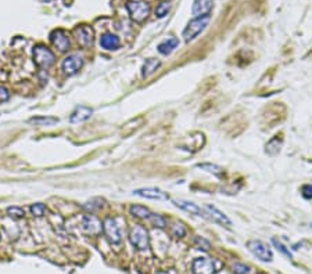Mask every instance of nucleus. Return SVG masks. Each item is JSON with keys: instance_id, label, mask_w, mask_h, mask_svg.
<instances>
[{"instance_id": "1", "label": "nucleus", "mask_w": 312, "mask_h": 274, "mask_svg": "<svg viewBox=\"0 0 312 274\" xmlns=\"http://www.w3.org/2000/svg\"><path fill=\"white\" fill-rule=\"evenodd\" d=\"M210 24V15H203V17H196L187 24V27L183 30V39L185 42H192L196 39L203 30L207 28Z\"/></svg>"}, {"instance_id": "2", "label": "nucleus", "mask_w": 312, "mask_h": 274, "mask_svg": "<svg viewBox=\"0 0 312 274\" xmlns=\"http://www.w3.org/2000/svg\"><path fill=\"white\" fill-rule=\"evenodd\" d=\"M127 10L135 22H143L150 14V6L143 0H129L127 3Z\"/></svg>"}, {"instance_id": "3", "label": "nucleus", "mask_w": 312, "mask_h": 274, "mask_svg": "<svg viewBox=\"0 0 312 274\" xmlns=\"http://www.w3.org/2000/svg\"><path fill=\"white\" fill-rule=\"evenodd\" d=\"M33 61H35V64H36L39 68L48 69L54 64L56 57H54L53 51L50 49H48L46 46L38 45V46L33 47Z\"/></svg>"}, {"instance_id": "4", "label": "nucleus", "mask_w": 312, "mask_h": 274, "mask_svg": "<svg viewBox=\"0 0 312 274\" xmlns=\"http://www.w3.org/2000/svg\"><path fill=\"white\" fill-rule=\"evenodd\" d=\"M129 241L139 251H146L150 246V238H148V233L145 227L142 226H135L131 230L129 234Z\"/></svg>"}, {"instance_id": "5", "label": "nucleus", "mask_w": 312, "mask_h": 274, "mask_svg": "<svg viewBox=\"0 0 312 274\" xmlns=\"http://www.w3.org/2000/svg\"><path fill=\"white\" fill-rule=\"evenodd\" d=\"M247 248H248V251H250L254 256H257V258H258L260 260H263V262H271L273 259V254L272 251H271V248L265 244V243L260 241V240L248 241V243H247Z\"/></svg>"}, {"instance_id": "6", "label": "nucleus", "mask_w": 312, "mask_h": 274, "mask_svg": "<svg viewBox=\"0 0 312 274\" xmlns=\"http://www.w3.org/2000/svg\"><path fill=\"white\" fill-rule=\"evenodd\" d=\"M103 230L107 235L108 241L111 244H119L122 240V233H121V227L118 226L117 219L114 217H108L106 219L104 225H103Z\"/></svg>"}, {"instance_id": "7", "label": "nucleus", "mask_w": 312, "mask_h": 274, "mask_svg": "<svg viewBox=\"0 0 312 274\" xmlns=\"http://www.w3.org/2000/svg\"><path fill=\"white\" fill-rule=\"evenodd\" d=\"M83 65V59L79 54H69L68 57H66L63 64H61V69L66 75L72 76L75 74H78V71L82 68Z\"/></svg>"}, {"instance_id": "8", "label": "nucleus", "mask_w": 312, "mask_h": 274, "mask_svg": "<svg viewBox=\"0 0 312 274\" xmlns=\"http://www.w3.org/2000/svg\"><path fill=\"white\" fill-rule=\"evenodd\" d=\"M50 42L53 43L54 47H57L59 51L66 53L68 51L71 47V42H69L68 35L63 30H54L50 33Z\"/></svg>"}, {"instance_id": "9", "label": "nucleus", "mask_w": 312, "mask_h": 274, "mask_svg": "<svg viewBox=\"0 0 312 274\" xmlns=\"http://www.w3.org/2000/svg\"><path fill=\"white\" fill-rule=\"evenodd\" d=\"M74 35L78 40V43L82 47H89L93 45V36H95V32L93 30L88 27V25H79L74 30Z\"/></svg>"}, {"instance_id": "10", "label": "nucleus", "mask_w": 312, "mask_h": 274, "mask_svg": "<svg viewBox=\"0 0 312 274\" xmlns=\"http://www.w3.org/2000/svg\"><path fill=\"white\" fill-rule=\"evenodd\" d=\"M193 274H215V262L208 258H197L192 264Z\"/></svg>"}, {"instance_id": "11", "label": "nucleus", "mask_w": 312, "mask_h": 274, "mask_svg": "<svg viewBox=\"0 0 312 274\" xmlns=\"http://www.w3.org/2000/svg\"><path fill=\"white\" fill-rule=\"evenodd\" d=\"M82 226H83V230L85 233H88L90 235H99L101 233V222L99 220L96 216H93L92 213L90 215H85L83 216V222H82Z\"/></svg>"}, {"instance_id": "12", "label": "nucleus", "mask_w": 312, "mask_h": 274, "mask_svg": "<svg viewBox=\"0 0 312 274\" xmlns=\"http://www.w3.org/2000/svg\"><path fill=\"white\" fill-rule=\"evenodd\" d=\"M178 208L183 209L186 212H190L196 216H200V217H204V219H210L205 209H201L198 205H196L195 202H190V201H186V199H174L172 201Z\"/></svg>"}, {"instance_id": "13", "label": "nucleus", "mask_w": 312, "mask_h": 274, "mask_svg": "<svg viewBox=\"0 0 312 274\" xmlns=\"http://www.w3.org/2000/svg\"><path fill=\"white\" fill-rule=\"evenodd\" d=\"M205 212H207V215H210V220H213L215 223H218V225H222L226 226V227H229V226H232V222L228 219V216L225 215L224 212H221L218 208H215L213 205H205L204 206Z\"/></svg>"}, {"instance_id": "14", "label": "nucleus", "mask_w": 312, "mask_h": 274, "mask_svg": "<svg viewBox=\"0 0 312 274\" xmlns=\"http://www.w3.org/2000/svg\"><path fill=\"white\" fill-rule=\"evenodd\" d=\"M135 196L143 197V198H147V199H156V201H164V199H168L169 197L166 196L164 191L158 190V188H153V187H148V188H139V190H135L133 191Z\"/></svg>"}, {"instance_id": "15", "label": "nucleus", "mask_w": 312, "mask_h": 274, "mask_svg": "<svg viewBox=\"0 0 312 274\" xmlns=\"http://www.w3.org/2000/svg\"><path fill=\"white\" fill-rule=\"evenodd\" d=\"M211 9H213V0H195L192 7V14L195 17L210 15Z\"/></svg>"}, {"instance_id": "16", "label": "nucleus", "mask_w": 312, "mask_h": 274, "mask_svg": "<svg viewBox=\"0 0 312 274\" xmlns=\"http://www.w3.org/2000/svg\"><path fill=\"white\" fill-rule=\"evenodd\" d=\"M92 114H93L92 108L85 107V106H79V107L75 108L74 112L71 114L69 121H71L72 123H81V122L88 121L89 118L92 117Z\"/></svg>"}, {"instance_id": "17", "label": "nucleus", "mask_w": 312, "mask_h": 274, "mask_svg": "<svg viewBox=\"0 0 312 274\" xmlns=\"http://www.w3.org/2000/svg\"><path fill=\"white\" fill-rule=\"evenodd\" d=\"M121 45L119 38L117 35H113V33H104L101 38H100V46L106 50H117Z\"/></svg>"}, {"instance_id": "18", "label": "nucleus", "mask_w": 312, "mask_h": 274, "mask_svg": "<svg viewBox=\"0 0 312 274\" xmlns=\"http://www.w3.org/2000/svg\"><path fill=\"white\" fill-rule=\"evenodd\" d=\"M178 45H179V40L176 39V38H168L164 42H161L160 45H158V51L161 53V54H164V56H168V54H171L174 50L178 47Z\"/></svg>"}, {"instance_id": "19", "label": "nucleus", "mask_w": 312, "mask_h": 274, "mask_svg": "<svg viewBox=\"0 0 312 274\" xmlns=\"http://www.w3.org/2000/svg\"><path fill=\"white\" fill-rule=\"evenodd\" d=\"M160 65H161V62H160L158 60L156 59L146 60V62H145V64H143V67H142V76H143V78H147V76L153 75L157 69L160 68Z\"/></svg>"}, {"instance_id": "20", "label": "nucleus", "mask_w": 312, "mask_h": 274, "mask_svg": "<svg viewBox=\"0 0 312 274\" xmlns=\"http://www.w3.org/2000/svg\"><path fill=\"white\" fill-rule=\"evenodd\" d=\"M280 147H282V140L279 137H273L272 140H269L268 144L265 146V151L268 155H276V154H279Z\"/></svg>"}, {"instance_id": "21", "label": "nucleus", "mask_w": 312, "mask_h": 274, "mask_svg": "<svg viewBox=\"0 0 312 274\" xmlns=\"http://www.w3.org/2000/svg\"><path fill=\"white\" fill-rule=\"evenodd\" d=\"M59 122L57 118L51 117H36L30 119V123L32 125H36V126H53Z\"/></svg>"}, {"instance_id": "22", "label": "nucleus", "mask_w": 312, "mask_h": 274, "mask_svg": "<svg viewBox=\"0 0 312 274\" xmlns=\"http://www.w3.org/2000/svg\"><path fill=\"white\" fill-rule=\"evenodd\" d=\"M129 212H131V215L135 216V217H139V219H148L150 215H151V212L148 211V208L142 205L131 206Z\"/></svg>"}, {"instance_id": "23", "label": "nucleus", "mask_w": 312, "mask_h": 274, "mask_svg": "<svg viewBox=\"0 0 312 274\" xmlns=\"http://www.w3.org/2000/svg\"><path fill=\"white\" fill-rule=\"evenodd\" d=\"M197 167H200V169H203V170H207V172H210V173H213L215 176L221 177L222 176V173H224V169L221 167H218V165H211V164H198Z\"/></svg>"}, {"instance_id": "24", "label": "nucleus", "mask_w": 312, "mask_h": 274, "mask_svg": "<svg viewBox=\"0 0 312 274\" xmlns=\"http://www.w3.org/2000/svg\"><path fill=\"white\" fill-rule=\"evenodd\" d=\"M103 201L100 199V198H93V199H90V201H88L85 205H83V209L85 211H88L89 213H93V212H96L98 209H100L101 208V204Z\"/></svg>"}, {"instance_id": "25", "label": "nucleus", "mask_w": 312, "mask_h": 274, "mask_svg": "<svg viewBox=\"0 0 312 274\" xmlns=\"http://www.w3.org/2000/svg\"><path fill=\"white\" fill-rule=\"evenodd\" d=\"M148 219H150L151 225L156 226V227L164 228V227L166 226V219L163 215H158V213H151Z\"/></svg>"}, {"instance_id": "26", "label": "nucleus", "mask_w": 312, "mask_h": 274, "mask_svg": "<svg viewBox=\"0 0 312 274\" xmlns=\"http://www.w3.org/2000/svg\"><path fill=\"white\" fill-rule=\"evenodd\" d=\"M171 10V4H169V1H163V3H160L158 6H157L156 9V15L158 18H163V17H165L166 14L169 13Z\"/></svg>"}, {"instance_id": "27", "label": "nucleus", "mask_w": 312, "mask_h": 274, "mask_svg": "<svg viewBox=\"0 0 312 274\" xmlns=\"http://www.w3.org/2000/svg\"><path fill=\"white\" fill-rule=\"evenodd\" d=\"M45 211H46V208L43 204H33V205L31 206V213L33 216H36V217H42V216L45 215Z\"/></svg>"}, {"instance_id": "28", "label": "nucleus", "mask_w": 312, "mask_h": 274, "mask_svg": "<svg viewBox=\"0 0 312 274\" xmlns=\"http://www.w3.org/2000/svg\"><path fill=\"white\" fill-rule=\"evenodd\" d=\"M7 213L10 217L13 219H21V217H24V211L18 208V206H10V208H7Z\"/></svg>"}, {"instance_id": "29", "label": "nucleus", "mask_w": 312, "mask_h": 274, "mask_svg": "<svg viewBox=\"0 0 312 274\" xmlns=\"http://www.w3.org/2000/svg\"><path fill=\"white\" fill-rule=\"evenodd\" d=\"M172 234L175 235L176 238H182L186 235V227L182 223H175L172 226Z\"/></svg>"}, {"instance_id": "30", "label": "nucleus", "mask_w": 312, "mask_h": 274, "mask_svg": "<svg viewBox=\"0 0 312 274\" xmlns=\"http://www.w3.org/2000/svg\"><path fill=\"white\" fill-rule=\"evenodd\" d=\"M195 244L197 245V248H198V249H203V251H208V249L211 248L210 241H207V240L203 238V237H196Z\"/></svg>"}, {"instance_id": "31", "label": "nucleus", "mask_w": 312, "mask_h": 274, "mask_svg": "<svg viewBox=\"0 0 312 274\" xmlns=\"http://www.w3.org/2000/svg\"><path fill=\"white\" fill-rule=\"evenodd\" d=\"M233 272L234 274H250L251 273V269L244 263H234Z\"/></svg>"}, {"instance_id": "32", "label": "nucleus", "mask_w": 312, "mask_h": 274, "mask_svg": "<svg viewBox=\"0 0 312 274\" xmlns=\"http://www.w3.org/2000/svg\"><path fill=\"white\" fill-rule=\"evenodd\" d=\"M272 243H273V245L278 248V251H280L283 255H286L287 258H290V259H292V252H290V251H289V249H287V248H286V246H284V245H283L280 241H278L276 238H273Z\"/></svg>"}, {"instance_id": "33", "label": "nucleus", "mask_w": 312, "mask_h": 274, "mask_svg": "<svg viewBox=\"0 0 312 274\" xmlns=\"http://www.w3.org/2000/svg\"><path fill=\"white\" fill-rule=\"evenodd\" d=\"M301 194L305 199H312V184H305V186H302Z\"/></svg>"}, {"instance_id": "34", "label": "nucleus", "mask_w": 312, "mask_h": 274, "mask_svg": "<svg viewBox=\"0 0 312 274\" xmlns=\"http://www.w3.org/2000/svg\"><path fill=\"white\" fill-rule=\"evenodd\" d=\"M10 98V93L6 88H0V101H7Z\"/></svg>"}, {"instance_id": "35", "label": "nucleus", "mask_w": 312, "mask_h": 274, "mask_svg": "<svg viewBox=\"0 0 312 274\" xmlns=\"http://www.w3.org/2000/svg\"><path fill=\"white\" fill-rule=\"evenodd\" d=\"M310 227H311V230H312V223H311V225H310Z\"/></svg>"}]
</instances>
